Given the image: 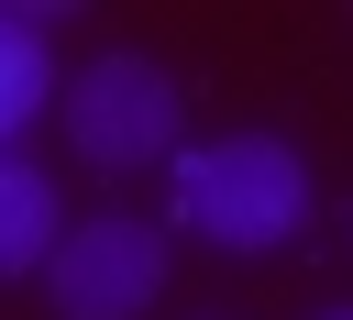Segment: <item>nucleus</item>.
Here are the masks:
<instances>
[{"mask_svg":"<svg viewBox=\"0 0 353 320\" xmlns=\"http://www.w3.org/2000/svg\"><path fill=\"white\" fill-rule=\"evenodd\" d=\"M165 287V232L132 210H88L55 254H44V298L66 320H143Z\"/></svg>","mask_w":353,"mask_h":320,"instance_id":"nucleus-3","label":"nucleus"},{"mask_svg":"<svg viewBox=\"0 0 353 320\" xmlns=\"http://www.w3.org/2000/svg\"><path fill=\"white\" fill-rule=\"evenodd\" d=\"M55 110H66V143L88 154V166H154V154H176V132H188V88L154 66V55H88L66 88H55Z\"/></svg>","mask_w":353,"mask_h":320,"instance_id":"nucleus-2","label":"nucleus"},{"mask_svg":"<svg viewBox=\"0 0 353 320\" xmlns=\"http://www.w3.org/2000/svg\"><path fill=\"white\" fill-rule=\"evenodd\" d=\"M55 243H66V221H55V177H44L33 154H0V276H33Z\"/></svg>","mask_w":353,"mask_h":320,"instance_id":"nucleus-4","label":"nucleus"},{"mask_svg":"<svg viewBox=\"0 0 353 320\" xmlns=\"http://www.w3.org/2000/svg\"><path fill=\"white\" fill-rule=\"evenodd\" d=\"M55 99V44H44V11H0V154L11 132Z\"/></svg>","mask_w":353,"mask_h":320,"instance_id":"nucleus-5","label":"nucleus"},{"mask_svg":"<svg viewBox=\"0 0 353 320\" xmlns=\"http://www.w3.org/2000/svg\"><path fill=\"white\" fill-rule=\"evenodd\" d=\"M320 320H353V309H320Z\"/></svg>","mask_w":353,"mask_h":320,"instance_id":"nucleus-6","label":"nucleus"},{"mask_svg":"<svg viewBox=\"0 0 353 320\" xmlns=\"http://www.w3.org/2000/svg\"><path fill=\"white\" fill-rule=\"evenodd\" d=\"M176 199L221 254H276L309 221V154L276 132H221V143L176 154Z\"/></svg>","mask_w":353,"mask_h":320,"instance_id":"nucleus-1","label":"nucleus"}]
</instances>
